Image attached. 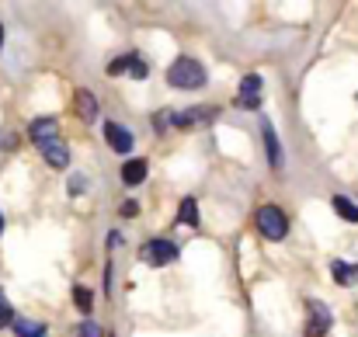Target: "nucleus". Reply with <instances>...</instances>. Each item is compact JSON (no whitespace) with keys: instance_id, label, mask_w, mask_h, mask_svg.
<instances>
[{"instance_id":"1","label":"nucleus","mask_w":358,"mask_h":337,"mask_svg":"<svg viewBox=\"0 0 358 337\" xmlns=\"http://www.w3.org/2000/svg\"><path fill=\"white\" fill-rule=\"evenodd\" d=\"M206 80H209L206 66H202L199 59H188V56L174 59L171 70H167V84H171V87H181V91H195V87H202Z\"/></svg>"},{"instance_id":"2","label":"nucleus","mask_w":358,"mask_h":337,"mask_svg":"<svg viewBox=\"0 0 358 337\" xmlns=\"http://www.w3.org/2000/svg\"><path fill=\"white\" fill-rule=\"evenodd\" d=\"M257 229L268 236V240H282L289 233V223H285V213L278 206H261L257 209Z\"/></svg>"},{"instance_id":"3","label":"nucleus","mask_w":358,"mask_h":337,"mask_svg":"<svg viewBox=\"0 0 358 337\" xmlns=\"http://www.w3.org/2000/svg\"><path fill=\"white\" fill-rule=\"evenodd\" d=\"M331 331V310L320 299L306 303V337H327Z\"/></svg>"},{"instance_id":"4","label":"nucleus","mask_w":358,"mask_h":337,"mask_svg":"<svg viewBox=\"0 0 358 337\" xmlns=\"http://www.w3.org/2000/svg\"><path fill=\"white\" fill-rule=\"evenodd\" d=\"M143 261H150L153 268H164V264H171V261H178V247L171 243V240H150V243H143Z\"/></svg>"},{"instance_id":"5","label":"nucleus","mask_w":358,"mask_h":337,"mask_svg":"<svg viewBox=\"0 0 358 337\" xmlns=\"http://www.w3.org/2000/svg\"><path fill=\"white\" fill-rule=\"evenodd\" d=\"M122 73H129L136 80H146L150 77V70H146V63L139 56H119V59L108 63V77H122Z\"/></svg>"},{"instance_id":"6","label":"nucleus","mask_w":358,"mask_h":337,"mask_svg":"<svg viewBox=\"0 0 358 337\" xmlns=\"http://www.w3.org/2000/svg\"><path fill=\"white\" fill-rule=\"evenodd\" d=\"M237 105L240 108H257V105H261V77H257V73H250V77L240 80Z\"/></svg>"},{"instance_id":"7","label":"nucleus","mask_w":358,"mask_h":337,"mask_svg":"<svg viewBox=\"0 0 358 337\" xmlns=\"http://www.w3.org/2000/svg\"><path fill=\"white\" fill-rule=\"evenodd\" d=\"M38 150H42L45 164H52V167H66L70 164V150H66L63 139H45V143H38Z\"/></svg>"},{"instance_id":"8","label":"nucleus","mask_w":358,"mask_h":337,"mask_svg":"<svg viewBox=\"0 0 358 337\" xmlns=\"http://www.w3.org/2000/svg\"><path fill=\"white\" fill-rule=\"evenodd\" d=\"M105 139H108V146L115 150V153H129L132 150V132L119 125V122H108L105 125Z\"/></svg>"},{"instance_id":"9","label":"nucleus","mask_w":358,"mask_h":337,"mask_svg":"<svg viewBox=\"0 0 358 337\" xmlns=\"http://www.w3.org/2000/svg\"><path fill=\"white\" fill-rule=\"evenodd\" d=\"M216 115H220L216 108H188V112L178 115V125L181 129H199V125H209Z\"/></svg>"},{"instance_id":"10","label":"nucleus","mask_w":358,"mask_h":337,"mask_svg":"<svg viewBox=\"0 0 358 337\" xmlns=\"http://www.w3.org/2000/svg\"><path fill=\"white\" fill-rule=\"evenodd\" d=\"M264 146H268V164H271V171H278L282 167V146H278V136H275V125L271 122H264Z\"/></svg>"},{"instance_id":"11","label":"nucleus","mask_w":358,"mask_h":337,"mask_svg":"<svg viewBox=\"0 0 358 337\" xmlns=\"http://www.w3.org/2000/svg\"><path fill=\"white\" fill-rule=\"evenodd\" d=\"M28 132H31V139H35V143H45V139H56V132H59V129H56V118H35Z\"/></svg>"},{"instance_id":"12","label":"nucleus","mask_w":358,"mask_h":337,"mask_svg":"<svg viewBox=\"0 0 358 337\" xmlns=\"http://www.w3.org/2000/svg\"><path fill=\"white\" fill-rule=\"evenodd\" d=\"M331 271H334V282L338 285H355L358 282V264H352V261H334Z\"/></svg>"},{"instance_id":"13","label":"nucleus","mask_w":358,"mask_h":337,"mask_svg":"<svg viewBox=\"0 0 358 337\" xmlns=\"http://www.w3.org/2000/svg\"><path fill=\"white\" fill-rule=\"evenodd\" d=\"M143 178H146V160H125L122 181L125 185H143Z\"/></svg>"},{"instance_id":"14","label":"nucleus","mask_w":358,"mask_h":337,"mask_svg":"<svg viewBox=\"0 0 358 337\" xmlns=\"http://www.w3.org/2000/svg\"><path fill=\"white\" fill-rule=\"evenodd\" d=\"M77 115L87 118V122L98 115V98H94L91 91H77Z\"/></svg>"},{"instance_id":"15","label":"nucleus","mask_w":358,"mask_h":337,"mask_svg":"<svg viewBox=\"0 0 358 337\" xmlns=\"http://www.w3.org/2000/svg\"><path fill=\"white\" fill-rule=\"evenodd\" d=\"M334 213L341 216V220H348V223H358V206L352 202V199H345V195H334Z\"/></svg>"},{"instance_id":"16","label":"nucleus","mask_w":358,"mask_h":337,"mask_svg":"<svg viewBox=\"0 0 358 337\" xmlns=\"http://www.w3.org/2000/svg\"><path fill=\"white\" fill-rule=\"evenodd\" d=\"M73 303H77V310H80V313H91V306H94L91 289H87V285H73Z\"/></svg>"},{"instance_id":"17","label":"nucleus","mask_w":358,"mask_h":337,"mask_svg":"<svg viewBox=\"0 0 358 337\" xmlns=\"http://www.w3.org/2000/svg\"><path fill=\"white\" fill-rule=\"evenodd\" d=\"M178 220H181L185 226H199V206H195V199H185V202H181Z\"/></svg>"},{"instance_id":"18","label":"nucleus","mask_w":358,"mask_h":337,"mask_svg":"<svg viewBox=\"0 0 358 337\" xmlns=\"http://www.w3.org/2000/svg\"><path fill=\"white\" fill-rule=\"evenodd\" d=\"M14 331L17 337H49L42 324H31V320H14Z\"/></svg>"},{"instance_id":"19","label":"nucleus","mask_w":358,"mask_h":337,"mask_svg":"<svg viewBox=\"0 0 358 337\" xmlns=\"http://www.w3.org/2000/svg\"><path fill=\"white\" fill-rule=\"evenodd\" d=\"M17 317H14V310H10V303L3 299V292H0V327H7V324H14Z\"/></svg>"},{"instance_id":"20","label":"nucleus","mask_w":358,"mask_h":337,"mask_svg":"<svg viewBox=\"0 0 358 337\" xmlns=\"http://www.w3.org/2000/svg\"><path fill=\"white\" fill-rule=\"evenodd\" d=\"M70 192H73V195H77V192H84V178H80V174H73V178H70Z\"/></svg>"},{"instance_id":"21","label":"nucleus","mask_w":358,"mask_h":337,"mask_svg":"<svg viewBox=\"0 0 358 337\" xmlns=\"http://www.w3.org/2000/svg\"><path fill=\"white\" fill-rule=\"evenodd\" d=\"M80 337H101V331H98L94 324H84V327H80Z\"/></svg>"},{"instance_id":"22","label":"nucleus","mask_w":358,"mask_h":337,"mask_svg":"<svg viewBox=\"0 0 358 337\" xmlns=\"http://www.w3.org/2000/svg\"><path fill=\"white\" fill-rule=\"evenodd\" d=\"M136 209H139L136 202H125V206H122V216H136Z\"/></svg>"},{"instance_id":"23","label":"nucleus","mask_w":358,"mask_h":337,"mask_svg":"<svg viewBox=\"0 0 358 337\" xmlns=\"http://www.w3.org/2000/svg\"><path fill=\"white\" fill-rule=\"evenodd\" d=\"M0 49H3V28H0Z\"/></svg>"},{"instance_id":"24","label":"nucleus","mask_w":358,"mask_h":337,"mask_svg":"<svg viewBox=\"0 0 358 337\" xmlns=\"http://www.w3.org/2000/svg\"><path fill=\"white\" fill-rule=\"evenodd\" d=\"M0 233H3V216H0Z\"/></svg>"}]
</instances>
